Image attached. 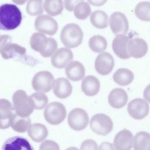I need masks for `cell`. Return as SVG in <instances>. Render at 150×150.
<instances>
[{"instance_id":"cell-1","label":"cell","mask_w":150,"mask_h":150,"mask_svg":"<svg viewBox=\"0 0 150 150\" xmlns=\"http://www.w3.org/2000/svg\"><path fill=\"white\" fill-rule=\"evenodd\" d=\"M22 19L20 9L13 4L0 5V29L12 30L18 28Z\"/></svg>"},{"instance_id":"cell-2","label":"cell","mask_w":150,"mask_h":150,"mask_svg":"<svg viewBox=\"0 0 150 150\" xmlns=\"http://www.w3.org/2000/svg\"><path fill=\"white\" fill-rule=\"evenodd\" d=\"M31 48L44 57H49L55 52L57 43L52 38H47L43 33H34L30 39Z\"/></svg>"},{"instance_id":"cell-3","label":"cell","mask_w":150,"mask_h":150,"mask_svg":"<svg viewBox=\"0 0 150 150\" xmlns=\"http://www.w3.org/2000/svg\"><path fill=\"white\" fill-rule=\"evenodd\" d=\"M83 32L77 24L70 23L66 25L62 29L60 39L62 43L68 48H75L82 42Z\"/></svg>"},{"instance_id":"cell-4","label":"cell","mask_w":150,"mask_h":150,"mask_svg":"<svg viewBox=\"0 0 150 150\" xmlns=\"http://www.w3.org/2000/svg\"><path fill=\"white\" fill-rule=\"evenodd\" d=\"M13 107L16 114L21 117H29L33 111L29 97L23 90L16 91L12 96Z\"/></svg>"},{"instance_id":"cell-5","label":"cell","mask_w":150,"mask_h":150,"mask_svg":"<svg viewBox=\"0 0 150 150\" xmlns=\"http://www.w3.org/2000/svg\"><path fill=\"white\" fill-rule=\"evenodd\" d=\"M46 121L52 125H58L63 122L66 116V110L63 104L59 102H52L44 110Z\"/></svg>"},{"instance_id":"cell-6","label":"cell","mask_w":150,"mask_h":150,"mask_svg":"<svg viewBox=\"0 0 150 150\" xmlns=\"http://www.w3.org/2000/svg\"><path fill=\"white\" fill-rule=\"evenodd\" d=\"M91 129L100 135H107L112 129L113 122L106 114L99 113L94 115L90 120Z\"/></svg>"},{"instance_id":"cell-7","label":"cell","mask_w":150,"mask_h":150,"mask_svg":"<svg viewBox=\"0 0 150 150\" xmlns=\"http://www.w3.org/2000/svg\"><path fill=\"white\" fill-rule=\"evenodd\" d=\"M89 122V117L87 112L82 108H76L69 114L67 122L73 130L80 131L86 128Z\"/></svg>"},{"instance_id":"cell-8","label":"cell","mask_w":150,"mask_h":150,"mask_svg":"<svg viewBox=\"0 0 150 150\" xmlns=\"http://www.w3.org/2000/svg\"><path fill=\"white\" fill-rule=\"evenodd\" d=\"M54 82V77L48 71L38 72L33 77L32 86L34 90L46 93L52 89Z\"/></svg>"},{"instance_id":"cell-9","label":"cell","mask_w":150,"mask_h":150,"mask_svg":"<svg viewBox=\"0 0 150 150\" xmlns=\"http://www.w3.org/2000/svg\"><path fill=\"white\" fill-rule=\"evenodd\" d=\"M34 25L38 32L51 36L54 35L58 29L56 21L47 15H39L35 19Z\"/></svg>"},{"instance_id":"cell-10","label":"cell","mask_w":150,"mask_h":150,"mask_svg":"<svg viewBox=\"0 0 150 150\" xmlns=\"http://www.w3.org/2000/svg\"><path fill=\"white\" fill-rule=\"evenodd\" d=\"M127 110L131 117L136 120H141L148 115L149 107L145 100L137 98L128 103Z\"/></svg>"},{"instance_id":"cell-11","label":"cell","mask_w":150,"mask_h":150,"mask_svg":"<svg viewBox=\"0 0 150 150\" xmlns=\"http://www.w3.org/2000/svg\"><path fill=\"white\" fill-rule=\"evenodd\" d=\"M114 66V60L112 55L108 52H103L98 54L94 62L96 71L103 76L110 74Z\"/></svg>"},{"instance_id":"cell-12","label":"cell","mask_w":150,"mask_h":150,"mask_svg":"<svg viewBox=\"0 0 150 150\" xmlns=\"http://www.w3.org/2000/svg\"><path fill=\"white\" fill-rule=\"evenodd\" d=\"M110 26L115 35L126 34L129 29V23L126 16L122 12H115L110 18Z\"/></svg>"},{"instance_id":"cell-13","label":"cell","mask_w":150,"mask_h":150,"mask_svg":"<svg viewBox=\"0 0 150 150\" xmlns=\"http://www.w3.org/2000/svg\"><path fill=\"white\" fill-rule=\"evenodd\" d=\"M131 38L124 34H118L112 43V49L114 53L122 59H129L131 56L128 52V45Z\"/></svg>"},{"instance_id":"cell-14","label":"cell","mask_w":150,"mask_h":150,"mask_svg":"<svg viewBox=\"0 0 150 150\" xmlns=\"http://www.w3.org/2000/svg\"><path fill=\"white\" fill-rule=\"evenodd\" d=\"M73 59V54L68 47H62L55 51L51 57L52 65L58 69H63Z\"/></svg>"},{"instance_id":"cell-15","label":"cell","mask_w":150,"mask_h":150,"mask_svg":"<svg viewBox=\"0 0 150 150\" xmlns=\"http://www.w3.org/2000/svg\"><path fill=\"white\" fill-rule=\"evenodd\" d=\"M13 110V107L9 100L0 99V129H6L11 126Z\"/></svg>"},{"instance_id":"cell-16","label":"cell","mask_w":150,"mask_h":150,"mask_svg":"<svg viewBox=\"0 0 150 150\" xmlns=\"http://www.w3.org/2000/svg\"><path fill=\"white\" fill-rule=\"evenodd\" d=\"M133 135L128 129H124L117 133L114 139V149L118 150H128L132 146Z\"/></svg>"},{"instance_id":"cell-17","label":"cell","mask_w":150,"mask_h":150,"mask_svg":"<svg viewBox=\"0 0 150 150\" xmlns=\"http://www.w3.org/2000/svg\"><path fill=\"white\" fill-rule=\"evenodd\" d=\"M148 52V45L141 38H135L131 39L128 45V52L130 56L139 59L144 57Z\"/></svg>"},{"instance_id":"cell-18","label":"cell","mask_w":150,"mask_h":150,"mask_svg":"<svg viewBox=\"0 0 150 150\" xmlns=\"http://www.w3.org/2000/svg\"><path fill=\"white\" fill-rule=\"evenodd\" d=\"M128 99L127 92L121 88L113 89L108 97V101L110 105L117 109L124 107L127 104Z\"/></svg>"},{"instance_id":"cell-19","label":"cell","mask_w":150,"mask_h":150,"mask_svg":"<svg viewBox=\"0 0 150 150\" xmlns=\"http://www.w3.org/2000/svg\"><path fill=\"white\" fill-rule=\"evenodd\" d=\"M53 91L54 95L59 98L68 97L72 92V86L69 81L65 78H58L53 84Z\"/></svg>"},{"instance_id":"cell-20","label":"cell","mask_w":150,"mask_h":150,"mask_svg":"<svg viewBox=\"0 0 150 150\" xmlns=\"http://www.w3.org/2000/svg\"><path fill=\"white\" fill-rule=\"evenodd\" d=\"M4 150H33L29 141L21 137L15 136L8 139L3 144Z\"/></svg>"},{"instance_id":"cell-21","label":"cell","mask_w":150,"mask_h":150,"mask_svg":"<svg viewBox=\"0 0 150 150\" xmlns=\"http://www.w3.org/2000/svg\"><path fill=\"white\" fill-rule=\"evenodd\" d=\"M66 74L70 80L77 81L81 80L85 75V68L79 61L69 62L66 66Z\"/></svg>"},{"instance_id":"cell-22","label":"cell","mask_w":150,"mask_h":150,"mask_svg":"<svg viewBox=\"0 0 150 150\" xmlns=\"http://www.w3.org/2000/svg\"><path fill=\"white\" fill-rule=\"evenodd\" d=\"M82 91L87 96L96 95L100 88V81L94 76H87L84 78L81 84Z\"/></svg>"},{"instance_id":"cell-23","label":"cell","mask_w":150,"mask_h":150,"mask_svg":"<svg viewBox=\"0 0 150 150\" xmlns=\"http://www.w3.org/2000/svg\"><path fill=\"white\" fill-rule=\"evenodd\" d=\"M28 134L33 141L40 142L47 137L48 130L45 125L35 123L29 125L28 128Z\"/></svg>"},{"instance_id":"cell-24","label":"cell","mask_w":150,"mask_h":150,"mask_svg":"<svg viewBox=\"0 0 150 150\" xmlns=\"http://www.w3.org/2000/svg\"><path fill=\"white\" fill-rule=\"evenodd\" d=\"M134 75L131 70L126 68L118 69L113 74L114 81L118 85L127 86L134 80Z\"/></svg>"},{"instance_id":"cell-25","label":"cell","mask_w":150,"mask_h":150,"mask_svg":"<svg viewBox=\"0 0 150 150\" xmlns=\"http://www.w3.org/2000/svg\"><path fill=\"white\" fill-rule=\"evenodd\" d=\"M26 49L18 44L8 43L2 49L1 54L4 59H9L18 56H23L26 53Z\"/></svg>"},{"instance_id":"cell-26","label":"cell","mask_w":150,"mask_h":150,"mask_svg":"<svg viewBox=\"0 0 150 150\" xmlns=\"http://www.w3.org/2000/svg\"><path fill=\"white\" fill-rule=\"evenodd\" d=\"M133 148L135 150H149L150 134L145 131L137 133L133 140Z\"/></svg>"},{"instance_id":"cell-27","label":"cell","mask_w":150,"mask_h":150,"mask_svg":"<svg viewBox=\"0 0 150 150\" xmlns=\"http://www.w3.org/2000/svg\"><path fill=\"white\" fill-rule=\"evenodd\" d=\"M31 120L28 117H21L16 114H13L11 122L12 128L18 132H25L29 125Z\"/></svg>"},{"instance_id":"cell-28","label":"cell","mask_w":150,"mask_h":150,"mask_svg":"<svg viewBox=\"0 0 150 150\" xmlns=\"http://www.w3.org/2000/svg\"><path fill=\"white\" fill-rule=\"evenodd\" d=\"M90 22L95 28L104 29L108 25V16L105 12L97 10L91 14Z\"/></svg>"},{"instance_id":"cell-29","label":"cell","mask_w":150,"mask_h":150,"mask_svg":"<svg viewBox=\"0 0 150 150\" xmlns=\"http://www.w3.org/2000/svg\"><path fill=\"white\" fill-rule=\"evenodd\" d=\"M43 7L49 15L57 16L61 14L63 10V0H45Z\"/></svg>"},{"instance_id":"cell-30","label":"cell","mask_w":150,"mask_h":150,"mask_svg":"<svg viewBox=\"0 0 150 150\" xmlns=\"http://www.w3.org/2000/svg\"><path fill=\"white\" fill-rule=\"evenodd\" d=\"M88 46L92 51L96 53H100L107 49V42L103 36L94 35L90 39Z\"/></svg>"},{"instance_id":"cell-31","label":"cell","mask_w":150,"mask_h":150,"mask_svg":"<svg viewBox=\"0 0 150 150\" xmlns=\"http://www.w3.org/2000/svg\"><path fill=\"white\" fill-rule=\"evenodd\" d=\"M136 16L141 21H150V2L142 1L138 3L135 8Z\"/></svg>"},{"instance_id":"cell-32","label":"cell","mask_w":150,"mask_h":150,"mask_svg":"<svg viewBox=\"0 0 150 150\" xmlns=\"http://www.w3.org/2000/svg\"><path fill=\"white\" fill-rule=\"evenodd\" d=\"M30 103L34 109L42 110L48 103V98L45 94L41 91L34 93L29 96Z\"/></svg>"},{"instance_id":"cell-33","label":"cell","mask_w":150,"mask_h":150,"mask_svg":"<svg viewBox=\"0 0 150 150\" xmlns=\"http://www.w3.org/2000/svg\"><path fill=\"white\" fill-rule=\"evenodd\" d=\"M74 15L76 18L80 20L87 19L91 14V9L90 5L86 2L82 1L79 3L74 8Z\"/></svg>"},{"instance_id":"cell-34","label":"cell","mask_w":150,"mask_h":150,"mask_svg":"<svg viewBox=\"0 0 150 150\" xmlns=\"http://www.w3.org/2000/svg\"><path fill=\"white\" fill-rule=\"evenodd\" d=\"M26 10L31 16L40 15L43 12L42 0H29L27 2Z\"/></svg>"},{"instance_id":"cell-35","label":"cell","mask_w":150,"mask_h":150,"mask_svg":"<svg viewBox=\"0 0 150 150\" xmlns=\"http://www.w3.org/2000/svg\"><path fill=\"white\" fill-rule=\"evenodd\" d=\"M60 148L58 144L52 140H46L42 143L39 147V149H56L58 150Z\"/></svg>"},{"instance_id":"cell-36","label":"cell","mask_w":150,"mask_h":150,"mask_svg":"<svg viewBox=\"0 0 150 150\" xmlns=\"http://www.w3.org/2000/svg\"><path fill=\"white\" fill-rule=\"evenodd\" d=\"M81 149H97L98 146L97 143L92 139L85 140L81 145Z\"/></svg>"},{"instance_id":"cell-37","label":"cell","mask_w":150,"mask_h":150,"mask_svg":"<svg viewBox=\"0 0 150 150\" xmlns=\"http://www.w3.org/2000/svg\"><path fill=\"white\" fill-rule=\"evenodd\" d=\"M82 1H84V0H64V5L66 10L71 12L74 10V7Z\"/></svg>"},{"instance_id":"cell-38","label":"cell","mask_w":150,"mask_h":150,"mask_svg":"<svg viewBox=\"0 0 150 150\" xmlns=\"http://www.w3.org/2000/svg\"><path fill=\"white\" fill-rule=\"evenodd\" d=\"M12 42L11 38L7 35H4L0 36V53H1L4 47L9 43Z\"/></svg>"},{"instance_id":"cell-39","label":"cell","mask_w":150,"mask_h":150,"mask_svg":"<svg viewBox=\"0 0 150 150\" xmlns=\"http://www.w3.org/2000/svg\"><path fill=\"white\" fill-rule=\"evenodd\" d=\"M87 1L93 6H100L105 4L107 0H87Z\"/></svg>"},{"instance_id":"cell-40","label":"cell","mask_w":150,"mask_h":150,"mask_svg":"<svg viewBox=\"0 0 150 150\" xmlns=\"http://www.w3.org/2000/svg\"><path fill=\"white\" fill-rule=\"evenodd\" d=\"M144 98L150 103V84L145 87L144 91Z\"/></svg>"},{"instance_id":"cell-41","label":"cell","mask_w":150,"mask_h":150,"mask_svg":"<svg viewBox=\"0 0 150 150\" xmlns=\"http://www.w3.org/2000/svg\"><path fill=\"white\" fill-rule=\"evenodd\" d=\"M12 1L15 4L18 5H21L25 4L27 0H12Z\"/></svg>"}]
</instances>
